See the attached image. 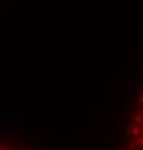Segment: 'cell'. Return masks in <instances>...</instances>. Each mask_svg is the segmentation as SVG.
<instances>
[{
    "label": "cell",
    "mask_w": 143,
    "mask_h": 150,
    "mask_svg": "<svg viewBox=\"0 0 143 150\" xmlns=\"http://www.w3.org/2000/svg\"><path fill=\"white\" fill-rule=\"evenodd\" d=\"M113 150H143V75L121 100L117 111Z\"/></svg>",
    "instance_id": "1"
},
{
    "label": "cell",
    "mask_w": 143,
    "mask_h": 150,
    "mask_svg": "<svg viewBox=\"0 0 143 150\" xmlns=\"http://www.w3.org/2000/svg\"><path fill=\"white\" fill-rule=\"evenodd\" d=\"M31 140L19 139V137H7L6 142H1V150H39L32 146Z\"/></svg>",
    "instance_id": "2"
}]
</instances>
